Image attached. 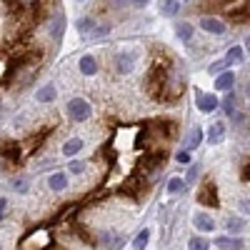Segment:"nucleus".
Here are the masks:
<instances>
[{
    "instance_id": "1",
    "label": "nucleus",
    "mask_w": 250,
    "mask_h": 250,
    "mask_svg": "<svg viewBox=\"0 0 250 250\" xmlns=\"http://www.w3.org/2000/svg\"><path fill=\"white\" fill-rule=\"evenodd\" d=\"M68 113H70V118H73V120L85 123V120L90 118L93 108H90V103H88L85 98H73V100L68 103Z\"/></svg>"
},
{
    "instance_id": "2",
    "label": "nucleus",
    "mask_w": 250,
    "mask_h": 250,
    "mask_svg": "<svg viewBox=\"0 0 250 250\" xmlns=\"http://www.w3.org/2000/svg\"><path fill=\"white\" fill-rule=\"evenodd\" d=\"M195 105H198L200 113L208 115V113H213L220 103H218V98H215L213 93H198V95H195Z\"/></svg>"
},
{
    "instance_id": "3",
    "label": "nucleus",
    "mask_w": 250,
    "mask_h": 250,
    "mask_svg": "<svg viewBox=\"0 0 250 250\" xmlns=\"http://www.w3.org/2000/svg\"><path fill=\"white\" fill-rule=\"evenodd\" d=\"M135 60H138V53H135V50L120 53V55L115 58V62H118V73H130L133 65H135Z\"/></svg>"
},
{
    "instance_id": "4",
    "label": "nucleus",
    "mask_w": 250,
    "mask_h": 250,
    "mask_svg": "<svg viewBox=\"0 0 250 250\" xmlns=\"http://www.w3.org/2000/svg\"><path fill=\"white\" fill-rule=\"evenodd\" d=\"M200 28L205 33H210V35H223L225 33V23H223V20H218V18H203L200 20Z\"/></svg>"
},
{
    "instance_id": "5",
    "label": "nucleus",
    "mask_w": 250,
    "mask_h": 250,
    "mask_svg": "<svg viewBox=\"0 0 250 250\" xmlns=\"http://www.w3.org/2000/svg\"><path fill=\"white\" fill-rule=\"evenodd\" d=\"M193 225L198 228L200 233H210V230H215V220L208 215V213H195V215H193Z\"/></svg>"
},
{
    "instance_id": "6",
    "label": "nucleus",
    "mask_w": 250,
    "mask_h": 250,
    "mask_svg": "<svg viewBox=\"0 0 250 250\" xmlns=\"http://www.w3.org/2000/svg\"><path fill=\"white\" fill-rule=\"evenodd\" d=\"M223 138H225V123H213L210 128H208V135H205L208 145H218Z\"/></svg>"
},
{
    "instance_id": "7",
    "label": "nucleus",
    "mask_w": 250,
    "mask_h": 250,
    "mask_svg": "<svg viewBox=\"0 0 250 250\" xmlns=\"http://www.w3.org/2000/svg\"><path fill=\"white\" fill-rule=\"evenodd\" d=\"M213 245H215V248H223V250H240V248H245V243H243L240 238H228V235L215 238Z\"/></svg>"
},
{
    "instance_id": "8",
    "label": "nucleus",
    "mask_w": 250,
    "mask_h": 250,
    "mask_svg": "<svg viewBox=\"0 0 250 250\" xmlns=\"http://www.w3.org/2000/svg\"><path fill=\"white\" fill-rule=\"evenodd\" d=\"M233 83H235V75H233L230 70H223V73L215 78V88L223 90V93H228V90H233Z\"/></svg>"
},
{
    "instance_id": "9",
    "label": "nucleus",
    "mask_w": 250,
    "mask_h": 250,
    "mask_svg": "<svg viewBox=\"0 0 250 250\" xmlns=\"http://www.w3.org/2000/svg\"><path fill=\"white\" fill-rule=\"evenodd\" d=\"M78 68H80L83 75H95V73H98V62H95L93 55H83V58L78 60Z\"/></svg>"
},
{
    "instance_id": "10",
    "label": "nucleus",
    "mask_w": 250,
    "mask_h": 250,
    "mask_svg": "<svg viewBox=\"0 0 250 250\" xmlns=\"http://www.w3.org/2000/svg\"><path fill=\"white\" fill-rule=\"evenodd\" d=\"M62 30H65V15L58 13V15L53 18V23H50V38H53V40H60V38H62Z\"/></svg>"
},
{
    "instance_id": "11",
    "label": "nucleus",
    "mask_w": 250,
    "mask_h": 250,
    "mask_svg": "<svg viewBox=\"0 0 250 250\" xmlns=\"http://www.w3.org/2000/svg\"><path fill=\"white\" fill-rule=\"evenodd\" d=\"M83 148H85V143H83L80 138H70L65 145H62V155H65V158H73V155H78Z\"/></svg>"
},
{
    "instance_id": "12",
    "label": "nucleus",
    "mask_w": 250,
    "mask_h": 250,
    "mask_svg": "<svg viewBox=\"0 0 250 250\" xmlns=\"http://www.w3.org/2000/svg\"><path fill=\"white\" fill-rule=\"evenodd\" d=\"M48 185H50V190H65L68 188V175L65 173H53L48 178Z\"/></svg>"
},
{
    "instance_id": "13",
    "label": "nucleus",
    "mask_w": 250,
    "mask_h": 250,
    "mask_svg": "<svg viewBox=\"0 0 250 250\" xmlns=\"http://www.w3.org/2000/svg\"><path fill=\"white\" fill-rule=\"evenodd\" d=\"M225 228H228V233L240 235V233L245 230V220H243V218H235V215H230V218H225Z\"/></svg>"
},
{
    "instance_id": "14",
    "label": "nucleus",
    "mask_w": 250,
    "mask_h": 250,
    "mask_svg": "<svg viewBox=\"0 0 250 250\" xmlns=\"http://www.w3.org/2000/svg\"><path fill=\"white\" fill-rule=\"evenodd\" d=\"M55 95H58V90H55L53 85H43V88L35 93V100H38V103H53Z\"/></svg>"
},
{
    "instance_id": "15",
    "label": "nucleus",
    "mask_w": 250,
    "mask_h": 250,
    "mask_svg": "<svg viewBox=\"0 0 250 250\" xmlns=\"http://www.w3.org/2000/svg\"><path fill=\"white\" fill-rule=\"evenodd\" d=\"M178 10H180V0H163V8H160V13H163L165 18H173V15H178Z\"/></svg>"
},
{
    "instance_id": "16",
    "label": "nucleus",
    "mask_w": 250,
    "mask_h": 250,
    "mask_svg": "<svg viewBox=\"0 0 250 250\" xmlns=\"http://www.w3.org/2000/svg\"><path fill=\"white\" fill-rule=\"evenodd\" d=\"M175 35L183 40V43H188V40L193 38V25L190 23H175Z\"/></svg>"
},
{
    "instance_id": "17",
    "label": "nucleus",
    "mask_w": 250,
    "mask_h": 250,
    "mask_svg": "<svg viewBox=\"0 0 250 250\" xmlns=\"http://www.w3.org/2000/svg\"><path fill=\"white\" fill-rule=\"evenodd\" d=\"M200 140H203V130H200V128H193V130H190V135H188L185 148H188V150H195L198 145H200Z\"/></svg>"
},
{
    "instance_id": "18",
    "label": "nucleus",
    "mask_w": 250,
    "mask_h": 250,
    "mask_svg": "<svg viewBox=\"0 0 250 250\" xmlns=\"http://www.w3.org/2000/svg\"><path fill=\"white\" fill-rule=\"evenodd\" d=\"M78 33L80 35H93L95 33V23H93L90 18H80L78 20Z\"/></svg>"
},
{
    "instance_id": "19",
    "label": "nucleus",
    "mask_w": 250,
    "mask_h": 250,
    "mask_svg": "<svg viewBox=\"0 0 250 250\" xmlns=\"http://www.w3.org/2000/svg\"><path fill=\"white\" fill-rule=\"evenodd\" d=\"M185 188H188V183H185L183 178H170V180H168V188H165V190H168L170 195H175V193L185 190Z\"/></svg>"
},
{
    "instance_id": "20",
    "label": "nucleus",
    "mask_w": 250,
    "mask_h": 250,
    "mask_svg": "<svg viewBox=\"0 0 250 250\" xmlns=\"http://www.w3.org/2000/svg\"><path fill=\"white\" fill-rule=\"evenodd\" d=\"M148 240H150V230L145 228V230H140V233L135 235V240H133V248H135V250H143L145 245H148Z\"/></svg>"
},
{
    "instance_id": "21",
    "label": "nucleus",
    "mask_w": 250,
    "mask_h": 250,
    "mask_svg": "<svg viewBox=\"0 0 250 250\" xmlns=\"http://www.w3.org/2000/svg\"><path fill=\"white\" fill-rule=\"evenodd\" d=\"M200 200H208L210 205H218V200H215V185L213 183H208V188L200 193Z\"/></svg>"
},
{
    "instance_id": "22",
    "label": "nucleus",
    "mask_w": 250,
    "mask_h": 250,
    "mask_svg": "<svg viewBox=\"0 0 250 250\" xmlns=\"http://www.w3.org/2000/svg\"><path fill=\"white\" fill-rule=\"evenodd\" d=\"M230 62H233V60L228 58V55H225L223 60H215L213 65H210V73H223V70H228V68H230Z\"/></svg>"
},
{
    "instance_id": "23",
    "label": "nucleus",
    "mask_w": 250,
    "mask_h": 250,
    "mask_svg": "<svg viewBox=\"0 0 250 250\" xmlns=\"http://www.w3.org/2000/svg\"><path fill=\"white\" fill-rule=\"evenodd\" d=\"M188 248L190 250H205V248H210V243H208L205 238H190L188 240Z\"/></svg>"
},
{
    "instance_id": "24",
    "label": "nucleus",
    "mask_w": 250,
    "mask_h": 250,
    "mask_svg": "<svg viewBox=\"0 0 250 250\" xmlns=\"http://www.w3.org/2000/svg\"><path fill=\"white\" fill-rule=\"evenodd\" d=\"M223 108H225V113L228 115H233L235 113V95L228 90V98H225V103H223Z\"/></svg>"
},
{
    "instance_id": "25",
    "label": "nucleus",
    "mask_w": 250,
    "mask_h": 250,
    "mask_svg": "<svg viewBox=\"0 0 250 250\" xmlns=\"http://www.w3.org/2000/svg\"><path fill=\"white\" fill-rule=\"evenodd\" d=\"M228 58H230L233 62H240V60H243V48H240V45L230 48V50H228Z\"/></svg>"
},
{
    "instance_id": "26",
    "label": "nucleus",
    "mask_w": 250,
    "mask_h": 250,
    "mask_svg": "<svg viewBox=\"0 0 250 250\" xmlns=\"http://www.w3.org/2000/svg\"><path fill=\"white\" fill-rule=\"evenodd\" d=\"M70 173H73V175H80V173H85V163H80V160H73V163H70Z\"/></svg>"
},
{
    "instance_id": "27",
    "label": "nucleus",
    "mask_w": 250,
    "mask_h": 250,
    "mask_svg": "<svg viewBox=\"0 0 250 250\" xmlns=\"http://www.w3.org/2000/svg\"><path fill=\"white\" fill-rule=\"evenodd\" d=\"M13 188L18 193H28V180H23V178H18V180H13Z\"/></svg>"
},
{
    "instance_id": "28",
    "label": "nucleus",
    "mask_w": 250,
    "mask_h": 250,
    "mask_svg": "<svg viewBox=\"0 0 250 250\" xmlns=\"http://www.w3.org/2000/svg\"><path fill=\"white\" fill-rule=\"evenodd\" d=\"M175 160H178V163H185V165H190V150H188V148L180 150V153L175 155Z\"/></svg>"
},
{
    "instance_id": "29",
    "label": "nucleus",
    "mask_w": 250,
    "mask_h": 250,
    "mask_svg": "<svg viewBox=\"0 0 250 250\" xmlns=\"http://www.w3.org/2000/svg\"><path fill=\"white\" fill-rule=\"evenodd\" d=\"M198 170H200L198 165H190V170H188V175H185V183H188V185H190V183L198 178Z\"/></svg>"
},
{
    "instance_id": "30",
    "label": "nucleus",
    "mask_w": 250,
    "mask_h": 250,
    "mask_svg": "<svg viewBox=\"0 0 250 250\" xmlns=\"http://www.w3.org/2000/svg\"><path fill=\"white\" fill-rule=\"evenodd\" d=\"M240 213L243 215H250V200H245V198L240 200Z\"/></svg>"
},
{
    "instance_id": "31",
    "label": "nucleus",
    "mask_w": 250,
    "mask_h": 250,
    "mask_svg": "<svg viewBox=\"0 0 250 250\" xmlns=\"http://www.w3.org/2000/svg\"><path fill=\"white\" fill-rule=\"evenodd\" d=\"M8 205H10V203H8L5 198H0V218H5V213H8Z\"/></svg>"
},
{
    "instance_id": "32",
    "label": "nucleus",
    "mask_w": 250,
    "mask_h": 250,
    "mask_svg": "<svg viewBox=\"0 0 250 250\" xmlns=\"http://www.w3.org/2000/svg\"><path fill=\"white\" fill-rule=\"evenodd\" d=\"M110 33V28L105 25V28H95V33H93V38H103V35H108Z\"/></svg>"
},
{
    "instance_id": "33",
    "label": "nucleus",
    "mask_w": 250,
    "mask_h": 250,
    "mask_svg": "<svg viewBox=\"0 0 250 250\" xmlns=\"http://www.w3.org/2000/svg\"><path fill=\"white\" fill-rule=\"evenodd\" d=\"M145 3H148V0H133V5H138V8H143Z\"/></svg>"
},
{
    "instance_id": "34",
    "label": "nucleus",
    "mask_w": 250,
    "mask_h": 250,
    "mask_svg": "<svg viewBox=\"0 0 250 250\" xmlns=\"http://www.w3.org/2000/svg\"><path fill=\"white\" fill-rule=\"evenodd\" d=\"M245 50H250V38L245 40Z\"/></svg>"
},
{
    "instance_id": "35",
    "label": "nucleus",
    "mask_w": 250,
    "mask_h": 250,
    "mask_svg": "<svg viewBox=\"0 0 250 250\" xmlns=\"http://www.w3.org/2000/svg\"><path fill=\"white\" fill-rule=\"evenodd\" d=\"M248 100H250V85H248Z\"/></svg>"
},
{
    "instance_id": "36",
    "label": "nucleus",
    "mask_w": 250,
    "mask_h": 250,
    "mask_svg": "<svg viewBox=\"0 0 250 250\" xmlns=\"http://www.w3.org/2000/svg\"><path fill=\"white\" fill-rule=\"evenodd\" d=\"M113 3H123V0H113Z\"/></svg>"
},
{
    "instance_id": "37",
    "label": "nucleus",
    "mask_w": 250,
    "mask_h": 250,
    "mask_svg": "<svg viewBox=\"0 0 250 250\" xmlns=\"http://www.w3.org/2000/svg\"><path fill=\"white\" fill-rule=\"evenodd\" d=\"M23 3H30V0H23Z\"/></svg>"
},
{
    "instance_id": "38",
    "label": "nucleus",
    "mask_w": 250,
    "mask_h": 250,
    "mask_svg": "<svg viewBox=\"0 0 250 250\" xmlns=\"http://www.w3.org/2000/svg\"><path fill=\"white\" fill-rule=\"evenodd\" d=\"M185 3H190V0H185Z\"/></svg>"
}]
</instances>
